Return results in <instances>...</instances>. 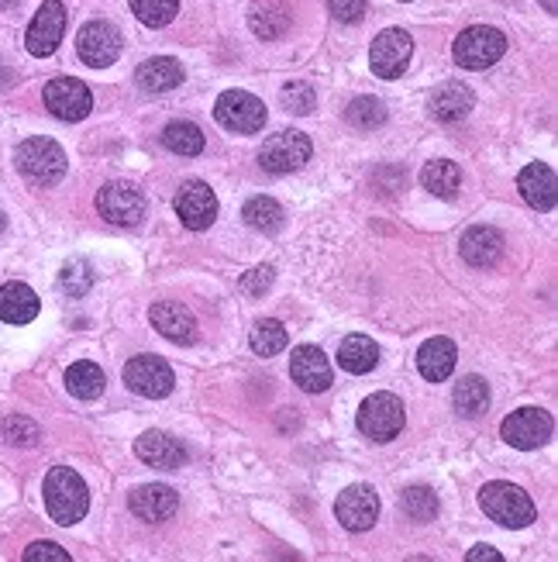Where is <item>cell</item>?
I'll return each mask as SVG.
<instances>
[{"label":"cell","mask_w":558,"mask_h":562,"mask_svg":"<svg viewBox=\"0 0 558 562\" xmlns=\"http://www.w3.org/2000/svg\"><path fill=\"white\" fill-rule=\"evenodd\" d=\"M307 159H310V138L304 132H279L266 138L263 152H258V163H263L266 173H293Z\"/></svg>","instance_id":"13"},{"label":"cell","mask_w":558,"mask_h":562,"mask_svg":"<svg viewBox=\"0 0 558 562\" xmlns=\"http://www.w3.org/2000/svg\"><path fill=\"white\" fill-rule=\"evenodd\" d=\"M249 342H252L255 355H276V352H283V349H287L290 335H287V328H283V325H279V321L266 317V321H258V325L252 328Z\"/></svg>","instance_id":"35"},{"label":"cell","mask_w":558,"mask_h":562,"mask_svg":"<svg viewBox=\"0 0 558 562\" xmlns=\"http://www.w3.org/2000/svg\"><path fill=\"white\" fill-rule=\"evenodd\" d=\"M46 511L55 525H76V521H84L87 511H90V490L84 484V476L69 466H52L49 476H46Z\"/></svg>","instance_id":"1"},{"label":"cell","mask_w":558,"mask_h":562,"mask_svg":"<svg viewBox=\"0 0 558 562\" xmlns=\"http://www.w3.org/2000/svg\"><path fill=\"white\" fill-rule=\"evenodd\" d=\"M17 0H0V11H8V8H14Z\"/></svg>","instance_id":"45"},{"label":"cell","mask_w":558,"mask_h":562,"mask_svg":"<svg viewBox=\"0 0 558 562\" xmlns=\"http://www.w3.org/2000/svg\"><path fill=\"white\" fill-rule=\"evenodd\" d=\"M279 100H283V108L290 114H310L317 108V93L310 84H304V79H293V84H287L283 90H279Z\"/></svg>","instance_id":"40"},{"label":"cell","mask_w":558,"mask_h":562,"mask_svg":"<svg viewBox=\"0 0 558 562\" xmlns=\"http://www.w3.org/2000/svg\"><path fill=\"white\" fill-rule=\"evenodd\" d=\"M14 163L38 187H52L66 176V152L52 138H28L17 146Z\"/></svg>","instance_id":"3"},{"label":"cell","mask_w":558,"mask_h":562,"mask_svg":"<svg viewBox=\"0 0 558 562\" xmlns=\"http://www.w3.org/2000/svg\"><path fill=\"white\" fill-rule=\"evenodd\" d=\"M376 363H380V349H376V342L366 335H348L342 349H338V366H342L345 373L366 376L376 370Z\"/></svg>","instance_id":"28"},{"label":"cell","mask_w":558,"mask_h":562,"mask_svg":"<svg viewBox=\"0 0 558 562\" xmlns=\"http://www.w3.org/2000/svg\"><path fill=\"white\" fill-rule=\"evenodd\" d=\"M42 311V300L28 284H4L0 287V321L8 325H28Z\"/></svg>","instance_id":"24"},{"label":"cell","mask_w":558,"mask_h":562,"mask_svg":"<svg viewBox=\"0 0 558 562\" xmlns=\"http://www.w3.org/2000/svg\"><path fill=\"white\" fill-rule=\"evenodd\" d=\"M242 217H245V225L255 228V232H266V235H276L279 228H283V208L276 204L272 197H252L249 204L242 208Z\"/></svg>","instance_id":"30"},{"label":"cell","mask_w":558,"mask_h":562,"mask_svg":"<svg viewBox=\"0 0 558 562\" xmlns=\"http://www.w3.org/2000/svg\"><path fill=\"white\" fill-rule=\"evenodd\" d=\"M90 287H93V273L84 259H73V263H66L63 273H59V290L69 297H84Z\"/></svg>","instance_id":"39"},{"label":"cell","mask_w":558,"mask_h":562,"mask_svg":"<svg viewBox=\"0 0 558 562\" xmlns=\"http://www.w3.org/2000/svg\"><path fill=\"white\" fill-rule=\"evenodd\" d=\"M345 117H348L352 128L372 132V128H380L386 122V104H383V100H376V97H355L348 104V111H345Z\"/></svg>","instance_id":"34"},{"label":"cell","mask_w":558,"mask_h":562,"mask_svg":"<svg viewBox=\"0 0 558 562\" xmlns=\"http://www.w3.org/2000/svg\"><path fill=\"white\" fill-rule=\"evenodd\" d=\"M125 384L138 397L158 400V397H169L173 394L176 376H173L166 359H158V355H135V359H128V366H125Z\"/></svg>","instance_id":"10"},{"label":"cell","mask_w":558,"mask_h":562,"mask_svg":"<svg viewBox=\"0 0 558 562\" xmlns=\"http://www.w3.org/2000/svg\"><path fill=\"white\" fill-rule=\"evenodd\" d=\"M131 11L142 25L166 28L179 11V0H131Z\"/></svg>","instance_id":"37"},{"label":"cell","mask_w":558,"mask_h":562,"mask_svg":"<svg viewBox=\"0 0 558 562\" xmlns=\"http://www.w3.org/2000/svg\"><path fill=\"white\" fill-rule=\"evenodd\" d=\"M272 279H276V270L272 266H255L252 273H245L242 276V294H249V297H263L269 287H272Z\"/></svg>","instance_id":"41"},{"label":"cell","mask_w":558,"mask_h":562,"mask_svg":"<svg viewBox=\"0 0 558 562\" xmlns=\"http://www.w3.org/2000/svg\"><path fill=\"white\" fill-rule=\"evenodd\" d=\"M404 4H410V0H404Z\"/></svg>","instance_id":"48"},{"label":"cell","mask_w":558,"mask_h":562,"mask_svg":"<svg viewBox=\"0 0 558 562\" xmlns=\"http://www.w3.org/2000/svg\"><path fill=\"white\" fill-rule=\"evenodd\" d=\"M455 359L458 352L452 338H431V342H424L421 352H417V370H421L428 384H442V379L455 373Z\"/></svg>","instance_id":"26"},{"label":"cell","mask_w":558,"mask_h":562,"mask_svg":"<svg viewBox=\"0 0 558 562\" xmlns=\"http://www.w3.org/2000/svg\"><path fill=\"white\" fill-rule=\"evenodd\" d=\"M545 11H548V14H555V0H545Z\"/></svg>","instance_id":"46"},{"label":"cell","mask_w":558,"mask_h":562,"mask_svg":"<svg viewBox=\"0 0 558 562\" xmlns=\"http://www.w3.org/2000/svg\"><path fill=\"white\" fill-rule=\"evenodd\" d=\"M480 508L500 528H528L531 521L537 517L531 497L521 487L507 484V479H493V484H486L480 490Z\"/></svg>","instance_id":"2"},{"label":"cell","mask_w":558,"mask_h":562,"mask_svg":"<svg viewBox=\"0 0 558 562\" xmlns=\"http://www.w3.org/2000/svg\"><path fill=\"white\" fill-rule=\"evenodd\" d=\"M135 452L142 463L158 466V470H179L187 463V449L183 441L166 435V432H145L142 438L135 441Z\"/></svg>","instance_id":"20"},{"label":"cell","mask_w":558,"mask_h":562,"mask_svg":"<svg viewBox=\"0 0 558 562\" xmlns=\"http://www.w3.org/2000/svg\"><path fill=\"white\" fill-rule=\"evenodd\" d=\"M401 511L414 521V525H428L437 514V497L431 487H410L401 494Z\"/></svg>","instance_id":"36"},{"label":"cell","mask_w":558,"mask_h":562,"mask_svg":"<svg viewBox=\"0 0 558 562\" xmlns=\"http://www.w3.org/2000/svg\"><path fill=\"white\" fill-rule=\"evenodd\" d=\"M135 84L138 90L145 93H169L183 84V66L176 63L169 55H155V59H145L142 66L135 70Z\"/></svg>","instance_id":"22"},{"label":"cell","mask_w":558,"mask_h":562,"mask_svg":"<svg viewBox=\"0 0 558 562\" xmlns=\"http://www.w3.org/2000/svg\"><path fill=\"white\" fill-rule=\"evenodd\" d=\"M404 421H407V411L396 394H372L363 400V408H358V432L372 441H393L404 432Z\"/></svg>","instance_id":"4"},{"label":"cell","mask_w":558,"mask_h":562,"mask_svg":"<svg viewBox=\"0 0 558 562\" xmlns=\"http://www.w3.org/2000/svg\"><path fill=\"white\" fill-rule=\"evenodd\" d=\"M455 408L466 417H480L490 408V384L483 376H466L455 384Z\"/></svg>","instance_id":"31"},{"label":"cell","mask_w":558,"mask_h":562,"mask_svg":"<svg viewBox=\"0 0 558 562\" xmlns=\"http://www.w3.org/2000/svg\"><path fill=\"white\" fill-rule=\"evenodd\" d=\"M217 125L238 135H255L266 128V104L249 90H225L214 104Z\"/></svg>","instance_id":"6"},{"label":"cell","mask_w":558,"mask_h":562,"mask_svg":"<svg viewBox=\"0 0 558 562\" xmlns=\"http://www.w3.org/2000/svg\"><path fill=\"white\" fill-rule=\"evenodd\" d=\"M46 108L59 117V122H84V117L93 111V97L84 79L55 76L46 84Z\"/></svg>","instance_id":"11"},{"label":"cell","mask_w":558,"mask_h":562,"mask_svg":"<svg viewBox=\"0 0 558 562\" xmlns=\"http://www.w3.org/2000/svg\"><path fill=\"white\" fill-rule=\"evenodd\" d=\"M331 14L338 17V22H358V17L366 14V0H328Z\"/></svg>","instance_id":"43"},{"label":"cell","mask_w":558,"mask_h":562,"mask_svg":"<svg viewBox=\"0 0 558 562\" xmlns=\"http://www.w3.org/2000/svg\"><path fill=\"white\" fill-rule=\"evenodd\" d=\"M428 108H431V114L437 117V122L452 125V122H462V117L475 108V97H472V90L466 84H442L431 93Z\"/></svg>","instance_id":"25"},{"label":"cell","mask_w":558,"mask_h":562,"mask_svg":"<svg viewBox=\"0 0 558 562\" xmlns=\"http://www.w3.org/2000/svg\"><path fill=\"white\" fill-rule=\"evenodd\" d=\"M249 25L258 38L272 42V38H283L290 32L293 14L283 0H255L252 11H249Z\"/></svg>","instance_id":"27"},{"label":"cell","mask_w":558,"mask_h":562,"mask_svg":"<svg viewBox=\"0 0 558 562\" xmlns=\"http://www.w3.org/2000/svg\"><path fill=\"white\" fill-rule=\"evenodd\" d=\"M0 432H4V438L11 441V446H22V449L38 446V438H42V428H38L35 421L25 417V414H11V417H4V425H0Z\"/></svg>","instance_id":"38"},{"label":"cell","mask_w":558,"mask_h":562,"mask_svg":"<svg viewBox=\"0 0 558 562\" xmlns=\"http://www.w3.org/2000/svg\"><path fill=\"white\" fill-rule=\"evenodd\" d=\"M466 559H469V562H504V555L496 552L493 546H475Z\"/></svg>","instance_id":"44"},{"label":"cell","mask_w":558,"mask_h":562,"mask_svg":"<svg viewBox=\"0 0 558 562\" xmlns=\"http://www.w3.org/2000/svg\"><path fill=\"white\" fill-rule=\"evenodd\" d=\"M421 187L434 197L452 200L458 193V187H462V173H458L452 159H434V163H428L421 170Z\"/></svg>","instance_id":"29"},{"label":"cell","mask_w":558,"mask_h":562,"mask_svg":"<svg viewBox=\"0 0 558 562\" xmlns=\"http://www.w3.org/2000/svg\"><path fill=\"white\" fill-rule=\"evenodd\" d=\"M63 35H66V8L59 4V0H46V4L38 8L35 17H31L25 46H28L31 55L49 59L59 49V42H63Z\"/></svg>","instance_id":"12"},{"label":"cell","mask_w":558,"mask_h":562,"mask_svg":"<svg viewBox=\"0 0 558 562\" xmlns=\"http://www.w3.org/2000/svg\"><path fill=\"white\" fill-rule=\"evenodd\" d=\"M517 190L528 200L534 211H551L555 208V170L548 163H528L517 176Z\"/></svg>","instance_id":"21"},{"label":"cell","mask_w":558,"mask_h":562,"mask_svg":"<svg viewBox=\"0 0 558 562\" xmlns=\"http://www.w3.org/2000/svg\"><path fill=\"white\" fill-rule=\"evenodd\" d=\"M551 432H555V421L542 408H521V411L507 414L504 425H500V435H504L507 446L524 449V452L548 446Z\"/></svg>","instance_id":"7"},{"label":"cell","mask_w":558,"mask_h":562,"mask_svg":"<svg viewBox=\"0 0 558 562\" xmlns=\"http://www.w3.org/2000/svg\"><path fill=\"white\" fill-rule=\"evenodd\" d=\"M507 52V38L490 25H472L455 38V63L462 70H490Z\"/></svg>","instance_id":"5"},{"label":"cell","mask_w":558,"mask_h":562,"mask_svg":"<svg viewBox=\"0 0 558 562\" xmlns=\"http://www.w3.org/2000/svg\"><path fill=\"white\" fill-rule=\"evenodd\" d=\"M334 514L348 532H369L376 525V517H380V494L369 484H352L338 494Z\"/></svg>","instance_id":"14"},{"label":"cell","mask_w":558,"mask_h":562,"mask_svg":"<svg viewBox=\"0 0 558 562\" xmlns=\"http://www.w3.org/2000/svg\"><path fill=\"white\" fill-rule=\"evenodd\" d=\"M163 146L176 155H201L204 152V132L193 122H169L163 128Z\"/></svg>","instance_id":"32"},{"label":"cell","mask_w":558,"mask_h":562,"mask_svg":"<svg viewBox=\"0 0 558 562\" xmlns=\"http://www.w3.org/2000/svg\"><path fill=\"white\" fill-rule=\"evenodd\" d=\"M66 390L79 400H93L104 394V373L93 363H73L66 370Z\"/></svg>","instance_id":"33"},{"label":"cell","mask_w":558,"mask_h":562,"mask_svg":"<svg viewBox=\"0 0 558 562\" xmlns=\"http://www.w3.org/2000/svg\"><path fill=\"white\" fill-rule=\"evenodd\" d=\"M176 214L190 232H207L217 217V197L204 179H187L176 193Z\"/></svg>","instance_id":"16"},{"label":"cell","mask_w":558,"mask_h":562,"mask_svg":"<svg viewBox=\"0 0 558 562\" xmlns=\"http://www.w3.org/2000/svg\"><path fill=\"white\" fill-rule=\"evenodd\" d=\"M125 42H122V32H117L111 22H90L79 28L76 35V52L79 59L90 66V70H107L117 63V55H122Z\"/></svg>","instance_id":"8"},{"label":"cell","mask_w":558,"mask_h":562,"mask_svg":"<svg viewBox=\"0 0 558 562\" xmlns=\"http://www.w3.org/2000/svg\"><path fill=\"white\" fill-rule=\"evenodd\" d=\"M128 508L135 517H142V521H152V525H158V521H169L179 508V497L173 487H163V484H145V487H138L131 490L128 497Z\"/></svg>","instance_id":"19"},{"label":"cell","mask_w":558,"mask_h":562,"mask_svg":"<svg viewBox=\"0 0 558 562\" xmlns=\"http://www.w3.org/2000/svg\"><path fill=\"white\" fill-rule=\"evenodd\" d=\"M458 252H462L469 266L486 270V266H496V259L504 255V238L496 228H469L462 235V242H458Z\"/></svg>","instance_id":"23"},{"label":"cell","mask_w":558,"mask_h":562,"mask_svg":"<svg viewBox=\"0 0 558 562\" xmlns=\"http://www.w3.org/2000/svg\"><path fill=\"white\" fill-rule=\"evenodd\" d=\"M25 562H69V552L59 549L55 541H35L25 549Z\"/></svg>","instance_id":"42"},{"label":"cell","mask_w":558,"mask_h":562,"mask_svg":"<svg viewBox=\"0 0 558 562\" xmlns=\"http://www.w3.org/2000/svg\"><path fill=\"white\" fill-rule=\"evenodd\" d=\"M4 228H8V217H4V214H0V232H4Z\"/></svg>","instance_id":"47"},{"label":"cell","mask_w":558,"mask_h":562,"mask_svg":"<svg viewBox=\"0 0 558 562\" xmlns=\"http://www.w3.org/2000/svg\"><path fill=\"white\" fill-rule=\"evenodd\" d=\"M410 55H414V38L404 28H386V32L376 35L372 52H369V66L380 79H396V76L407 73Z\"/></svg>","instance_id":"9"},{"label":"cell","mask_w":558,"mask_h":562,"mask_svg":"<svg viewBox=\"0 0 558 562\" xmlns=\"http://www.w3.org/2000/svg\"><path fill=\"white\" fill-rule=\"evenodd\" d=\"M290 376L304 394H325L331 387V363L317 346H301V349H293Z\"/></svg>","instance_id":"17"},{"label":"cell","mask_w":558,"mask_h":562,"mask_svg":"<svg viewBox=\"0 0 558 562\" xmlns=\"http://www.w3.org/2000/svg\"><path fill=\"white\" fill-rule=\"evenodd\" d=\"M149 317H152L155 332L166 335L176 346H190L196 338V321H193L190 308H183L179 300H158V304H152Z\"/></svg>","instance_id":"18"},{"label":"cell","mask_w":558,"mask_h":562,"mask_svg":"<svg viewBox=\"0 0 558 562\" xmlns=\"http://www.w3.org/2000/svg\"><path fill=\"white\" fill-rule=\"evenodd\" d=\"M97 211L117 228H135L138 221L145 217V197L131 184H107L101 193H97Z\"/></svg>","instance_id":"15"}]
</instances>
